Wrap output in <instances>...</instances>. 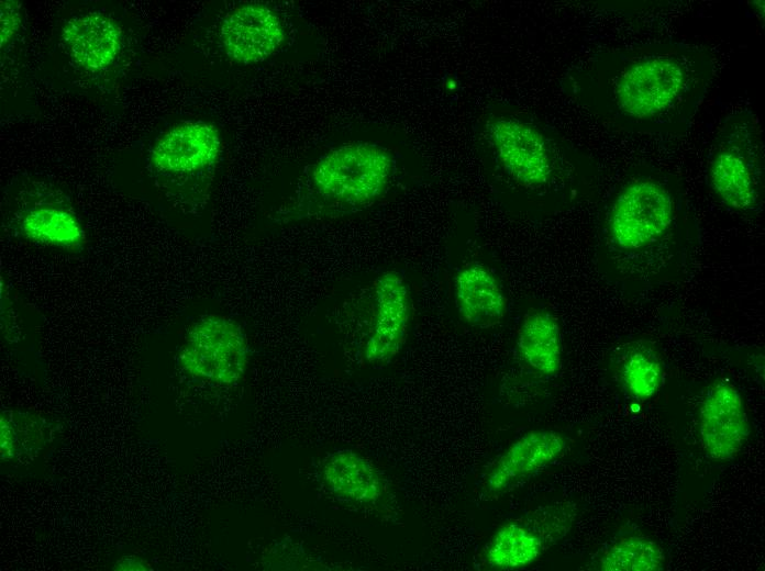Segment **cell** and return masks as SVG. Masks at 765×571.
Listing matches in <instances>:
<instances>
[{"label":"cell","mask_w":765,"mask_h":571,"mask_svg":"<svg viewBox=\"0 0 765 571\" xmlns=\"http://www.w3.org/2000/svg\"><path fill=\"white\" fill-rule=\"evenodd\" d=\"M705 46L661 42L598 54L573 91L609 126L650 135H685L716 77Z\"/></svg>","instance_id":"cell-1"},{"label":"cell","mask_w":765,"mask_h":571,"mask_svg":"<svg viewBox=\"0 0 765 571\" xmlns=\"http://www.w3.org/2000/svg\"><path fill=\"white\" fill-rule=\"evenodd\" d=\"M691 231L678 184L667 175L646 169L613 193L602 224L605 245L625 256L681 245Z\"/></svg>","instance_id":"cell-2"},{"label":"cell","mask_w":765,"mask_h":571,"mask_svg":"<svg viewBox=\"0 0 765 571\" xmlns=\"http://www.w3.org/2000/svg\"><path fill=\"white\" fill-rule=\"evenodd\" d=\"M395 170L391 154L369 143L342 145L322 156L308 176L307 210L350 213L372 204Z\"/></svg>","instance_id":"cell-3"},{"label":"cell","mask_w":765,"mask_h":571,"mask_svg":"<svg viewBox=\"0 0 765 571\" xmlns=\"http://www.w3.org/2000/svg\"><path fill=\"white\" fill-rule=\"evenodd\" d=\"M764 139L758 116L751 110L728 115L711 143L707 182L729 209L753 214L761 210Z\"/></svg>","instance_id":"cell-4"},{"label":"cell","mask_w":765,"mask_h":571,"mask_svg":"<svg viewBox=\"0 0 765 571\" xmlns=\"http://www.w3.org/2000/svg\"><path fill=\"white\" fill-rule=\"evenodd\" d=\"M487 137L505 172L524 189L546 188L561 169V144L524 116L495 117L487 125Z\"/></svg>","instance_id":"cell-5"},{"label":"cell","mask_w":765,"mask_h":571,"mask_svg":"<svg viewBox=\"0 0 765 571\" xmlns=\"http://www.w3.org/2000/svg\"><path fill=\"white\" fill-rule=\"evenodd\" d=\"M178 357L190 377L230 387L245 373L250 358L247 337L236 321L223 315H203L188 328Z\"/></svg>","instance_id":"cell-6"},{"label":"cell","mask_w":765,"mask_h":571,"mask_svg":"<svg viewBox=\"0 0 765 571\" xmlns=\"http://www.w3.org/2000/svg\"><path fill=\"white\" fill-rule=\"evenodd\" d=\"M365 294L362 357L370 366H384L407 340L412 314L410 289L402 273L387 270L373 280Z\"/></svg>","instance_id":"cell-7"},{"label":"cell","mask_w":765,"mask_h":571,"mask_svg":"<svg viewBox=\"0 0 765 571\" xmlns=\"http://www.w3.org/2000/svg\"><path fill=\"white\" fill-rule=\"evenodd\" d=\"M699 436L707 456L714 460L736 457L745 445L751 426L742 395L727 379L713 381L699 410Z\"/></svg>","instance_id":"cell-8"},{"label":"cell","mask_w":765,"mask_h":571,"mask_svg":"<svg viewBox=\"0 0 765 571\" xmlns=\"http://www.w3.org/2000/svg\"><path fill=\"white\" fill-rule=\"evenodd\" d=\"M285 38L279 16L270 8L248 3L225 16L220 29L222 46L233 60L254 64L278 51Z\"/></svg>","instance_id":"cell-9"},{"label":"cell","mask_w":765,"mask_h":571,"mask_svg":"<svg viewBox=\"0 0 765 571\" xmlns=\"http://www.w3.org/2000/svg\"><path fill=\"white\" fill-rule=\"evenodd\" d=\"M566 438L552 429L531 430L515 439L492 463L484 490L498 495L520 480L557 460L566 450Z\"/></svg>","instance_id":"cell-10"},{"label":"cell","mask_w":765,"mask_h":571,"mask_svg":"<svg viewBox=\"0 0 765 571\" xmlns=\"http://www.w3.org/2000/svg\"><path fill=\"white\" fill-rule=\"evenodd\" d=\"M218 131L203 122L178 125L165 133L152 152V163L160 171L187 175L211 166L220 154Z\"/></svg>","instance_id":"cell-11"},{"label":"cell","mask_w":765,"mask_h":571,"mask_svg":"<svg viewBox=\"0 0 765 571\" xmlns=\"http://www.w3.org/2000/svg\"><path fill=\"white\" fill-rule=\"evenodd\" d=\"M318 477L330 494L354 505H375L386 491L377 468L352 449H337L328 455Z\"/></svg>","instance_id":"cell-12"},{"label":"cell","mask_w":765,"mask_h":571,"mask_svg":"<svg viewBox=\"0 0 765 571\" xmlns=\"http://www.w3.org/2000/svg\"><path fill=\"white\" fill-rule=\"evenodd\" d=\"M455 305L469 325L490 328L507 312V298L497 277L483 264L462 267L454 279Z\"/></svg>","instance_id":"cell-13"},{"label":"cell","mask_w":765,"mask_h":571,"mask_svg":"<svg viewBox=\"0 0 765 571\" xmlns=\"http://www.w3.org/2000/svg\"><path fill=\"white\" fill-rule=\"evenodd\" d=\"M62 35L71 57L92 71L112 65L121 47L119 26L97 12L71 18L64 25Z\"/></svg>","instance_id":"cell-14"},{"label":"cell","mask_w":765,"mask_h":571,"mask_svg":"<svg viewBox=\"0 0 765 571\" xmlns=\"http://www.w3.org/2000/svg\"><path fill=\"white\" fill-rule=\"evenodd\" d=\"M517 349L522 361L536 373L556 374L562 366L563 345L555 316L546 310H530L519 327Z\"/></svg>","instance_id":"cell-15"},{"label":"cell","mask_w":765,"mask_h":571,"mask_svg":"<svg viewBox=\"0 0 765 571\" xmlns=\"http://www.w3.org/2000/svg\"><path fill=\"white\" fill-rule=\"evenodd\" d=\"M616 374L623 390L639 401L653 398L664 381L663 362L658 354L643 340L632 342L620 349L616 360Z\"/></svg>","instance_id":"cell-16"},{"label":"cell","mask_w":765,"mask_h":571,"mask_svg":"<svg viewBox=\"0 0 765 571\" xmlns=\"http://www.w3.org/2000/svg\"><path fill=\"white\" fill-rule=\"evenodd\" d=\"M22 235L36 243L75 249L85 239L84 229L73 212L53 204L35 205L19 219Z\"/></svg>","instance_id":"cell-17"},{"label":"cell","mask_w":765,"mask_h":571,"mask_svg":"<svg viewBox=\"0 0 765 571\" xmlns=\"http://www.w3.org/2000/svg\"><path fill=\"white\" fill-rule=\"evenodd\" d=\"M544 550L543 538L528 525L508 522L491 536L486 548L489 567L499 570H519L531 566Z\"/></svg>","instance_id":"cell-18"},{"label":"cell","mask_w":765,"mask_h":571,"mask_svg":"<svg viewBox=\"0 0 765 571\" xmlns=\"http://www.w3.org/2000/svg\"><path fill=\"white\" fill-rule=\"evenodd\" d=\"M664 549L643 535H629L614 540L598 558L602 571H658L665 566Z\"/></svg>","instance_id":"cell-19"},{"label":"cell","mask_w":765,"mask_h":571,"mask_svg":"<svg viewBox=\"0 0 765 571\" xmlns=\"http://www.w3.org/2000/svg\"><path fill=\"white\" fill-rule=\"evenodd\" d=\"M0 15L1 47L3 48L11 41L20 25V4L16 1H1Z\"/></svg>","instance_id":"cell-20"},{"label":"cell","mask_w":765,"mask_h":571,"mask_svg":"<svg viewBox=\"0 0 765 571\" xmlns=\"http://www.w3.org/2000/svg\"><path fill=\"white\" fill-rule=\"evenodd\" d=\"M1 436H0V443H1V458L2 459H9L13 457L14 450H15V444H16V434L11 425V423L4 418L3 416L1 417Z\"/></svg>","instance_id":"cell-21"},{"label":"cell","mask_w":765,"mask_h":571,"mask_svg":"<svg viewBox=\"0 0 765 571\" xmlns=\"http://www.w3.org/2000/svg\"><path fill=\"white\" fill-rule=\"evenodd\" d=\"M149 564L137 557H123L114 566L115 570H149Z\"/></svg>","instance_id":"cell-22"}]
</instances>
